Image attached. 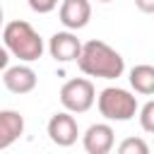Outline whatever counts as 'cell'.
I'll list each match as a JSON object with an SVG mask.
<instances>
[{"instance_id": "6da1fadb", "label": "cell", "mask_w": 154, "mask_h": 154, "mask_svg": "<svg viewBox=\"0 0 154 154\" xmlns=\"http://www.w3.org/2000/svg\"><path fill=\"white\" fill-rule=\"evenodd\" d=\"M77 67L87 77H99V79H118L125 72V60L123 55L108 46L106 41L91 38L82 46V55L77 58Z\"/></svg>"}, {"instance_id": "7a4b0ae2", "label": "cell", "mask_w": 154, "mask_h": 154, "mask_svg": "<svg viewBox=\"0 0 154 154\" xmlns=\"http://www.w3.org/2000/svg\"><path fill=\"white\" fill-rule=\"evenodd\" d=\"M2 43H5V51H10L22 63H34L43 55V38L24 19H12L5 24Z\"/></svg>"}, {"instance_id": "3957f363", "label": "cell", "mask_w": 154, "mask_h": 154, "mask_svg": "<svg viewBox=\"0 0 154 154\" xmlns=\"http://www.w3.org/2000/svg\"><path fill=\"white\" fill-rule=\"evenodd\" d=\"M96 106H99V113L106 120H118V123L132 120L140 113L137 96L132 91L123 89V87H106V89H101L99 96H96Z\"/></svg>"}, {"instance_id": "277c9868", "label": "cell", "mask_w": 154, "mask_h": 154, "mask_svg": "<svg viewBox=\"0 0 154 154\" xmlns=\"http://www.w3.org/2000/svg\"><path fill=\"white\" fill-rule=\"evenodd\" d=\"M60 103L70 113H87L96 103V89H94L91 79H87V77L67 79L60 87Z\"/></svg>"}, {"instance_id": "5b68a950", "label": "cell", "mask_w": 154, "mask_h": 154, "mask_svg": "<svg viewBox=\"0 0 154 154\" xmlns=\"http://www.w3.org/2000/svg\"><path fill=\"white\" fill-rule=\"evenodd\" d=\"M48 137L53 144L58 147H72L77 142V135H79V128H77V120L70 111H60L55 116H51L48 120Z\"/></svg>"}, {"instance_id": "8992f818", "label": "cell", "mask_w": 154, "mask_h": 154, "mask_svg": "<svg viewBox=\"0 0 154 154\" xmlns=\"http://www.w3.org/2000/svg\"><path fill=\"white\" fill-rule=\"evenodd\" d=\"M58 19L65 29L79 31L91 19V2L89 0H63L58 10Z\"/></svg>"}, {"instance_id": "52a82bcc", "label": "cell", "mask_w": 154, "mask_h": 154, "mask_svg": "<svg viewBox=\"0 0 154 154\" xmlns=\"http://www.w3.org/2000/svg\"><path fill=\"white\" fill-rule=\"evenodd\" d=\"M82 41L67 29V31H55L48 41V53L51 58H55L58 63H72L82 55Z\"/></svg>"}, {"instance_id": "ba28073f", "label": "cell", "mask_w": 154, "mask_h": 154, "mask_svg": "<svg viewBox=\"0 0 154 154\" xmlns=\"http://www.w3.org/2000/svg\"><path fill=\"white\" fill-rule=\"evenodd\" d=\"M82 144L89 154H108L116 144V132L108 123H94L82 135Z\"/></svg>"}, {"instance_id": "9c48e42d", "label": "cell", "mask_w": 154, "mask_h": 154, "mask_svg": "<svg viewBox=\"0 0 154 154\" xmlns=\"http://www.w3.org/2000/svg\"><path fill=\"white\" fill-rule=\"evenodd\" d=\"M36 82H38L36 72L29 65H12V67H5V72H2V84L12 94H29V91H34Z\"/></svg>"}, {"instance_id": "30bf717a", "label": "cell", "mask_w": 154, "mask_h": 154, "mask_svg": "<svg viewBox=\"0 0 154 154\" xmlns=\"http://www.w3.org/2000/svg\"><path fill=\"white\" fill-rule=\"evenodd\" d=\"M24 132V118L17 111H0V149H7L12 142H17Z\"/></svg>"}, {"instance_id": "8fae6325", "label": "cell", "mask_w": 154, "mask_h": 154, "mask_svg": "<svg viewBox=\"0 0 154 154\" xmlns=\"http://www.w3.org/2000/svg\"><path fill=\"white\" fill-rule=\"evenodd\" d=\"M130 87L142 94V96H152L154 94V65H135L130 70Z\"/></svg>"}, {"instance_id": "7c38bea8", "label": "cell", "mask_w": 154, "mask_h": 154, "mask_svg": "<svg viewBox=\"0 0 154 154\" xmlns=\"http://www.w3.org/2000/svg\"><path fill=\"white\" fill-rule=\"evenodd\" d=\"M147 152H149V144L142 137H128L118 144V154H147Z\"/></svg>"}, {"instance_id": "4fadbf2b", "label": "cell", "mask_w": 154, "mask_h": 154, "mask_svg": "<svg viewBox=\"0 0 154 154\" xmlns=\"http://www.w3.org/2000/svg\"><path fill=\"white\" fill-rule=\"evenodd\" d=\"M140 125H142L144 132L154 135V99L147 101V103L140 108Z\"/></svg>"}, {"instance_id": "5bb4252c", "label": "cell", "mask_w": 154, "mask_h": 154, "mask_svg": "<svg viewBox=\"0 0 154 154\" xmlns=\"http://www.w3.org/2000/svg\"><path fill=\"white\" fill-rule=\"evenodd\" d=\"M26 2H29L31 12H36V14H48V12H53V10L58 7V2H63V0H26Z\"/></svg>"}, {"instance_id": "9a60e30c", "label": "cell", "mask_w": 154, "mask_h": 154, "mask_svg": "<svg viewBox=\"0 0 154 154\" xmlns=\"http://www.w3.org/2000/svg\"><path fill=\"white\" fill-rule=\"evenodd\" d=\"M137 10L144 12V14H154V0H135Z\"/></svg>"}, {"instance_id": "2e32d148", "label": "cell", "mask_w": 154, "mask_h": 154, "mask_svg": "<svg viewBox=\"0 0 154 154\" xmlns=\"http://www.w3.org/2000/svg\"><path fill=\"white\" fill-rule=\"evenodd\" d=\"M99 2H113V0H99Z\"/></svg>"}]
</instances>
